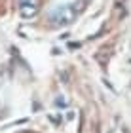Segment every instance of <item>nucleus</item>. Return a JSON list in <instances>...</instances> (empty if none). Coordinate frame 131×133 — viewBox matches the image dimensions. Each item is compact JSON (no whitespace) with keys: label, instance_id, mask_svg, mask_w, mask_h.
Here are the masks:
<instances>
[{"label":"nucleus","instance_id":"2","mask_svg":"<svg viewBox=\"0 0 131 133\" xmlns=\"http://www.w3.org/2000/svg\"><path fill=\"white\" fill-rule=\"evenodd\" d=\"M21 15L23 17H25V19H29V17H34V15H36V6H34V4H23L21 6Z\"/></svg>","mask_w":131,"mask_h":133},{"label":"nucleus","instance_id":"1","mask_svg":"<svg viewBox=\"0 0 131 133\" xmlns=\"http://www.w3.org/2000/svg\"><path fill=\"white\" fill-rule=\"evenodd\" d=\"M76 19V10L72 8V6H61V8H57L55 11H53V15H51V21L55 23V25H70Z\"/></svg>","mask_w":131,"mask_h":133}]
</instances>
